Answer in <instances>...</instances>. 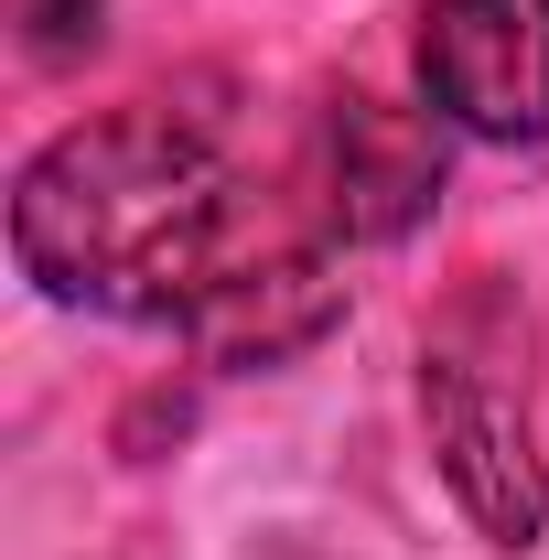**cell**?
Returning a JSON list of instances; mask_svg holds the SVG:
<instances>
[{"label": "cell", "instance_id": "obj_3", "mask_svg": "<svg viewBox=\"0 0 549 560\" xmlns=\"http://www.w3.org/2000/svg\"><path fill=\"white\" fill-rule=\"evenodd\" d=\"M420 108L464 140H549V0H431L410 33Z\"/></svg>", "mask_w": 549, "mask_h": 560}, {"label": "cell", "instance_id": "obj_4", "mask_svg": "<svg viewBox=\"0 0 549 560\" xmlns=\"http://www.w3.org/2000/svg\"><path fill=\"white\" fill-rule=\"evenodd\" d=\"M302 195H313V215L335 226L344 248L410 237L420 215L442 206V119H431V108H388V97H366V86L324 97Z\"/></svg>", "mask_w": 549, "mask_h": 560}, {"label": "cell", "instance_id": "obj_2", "mask_svg": "<svg viewBox=\"0 0 549 560\" xmlns=\"http://www.w3.org/2000/svg\"><path fill=\"white\" fill-rule=\"evenodd\" d=\"M420 431H431L453 506L484 528V550H539L549 464H539V410H528V313L475 291L420 346Z\"/></svg>", "mask_w": 549, "mask_h": 560}, {"label": "cell", "instance_id": "obj_5", "mask_svg": "<svg viewBox=\"0 0 549 560\" xmlns=\"http://www.w3.org/2000/svg\"><path fill=\"white\" fill-rule=\"evenodd\" d=\"M11 33H22L33 66H75V55H97L108 0H11Z\"/></svg>", "mask_w": 549, "mask_h": 560}, {"label": "cell", "instance_id": "obj_1", "mask_svg": "<svg viewBox=\"0 0 549 560\" xmlns=\"http://www.w3.org/2000/svg\"><path fill=\"white\" fill-rule=\"evenodd\" d=\"M324 226L313 195H270L237 173V119L195 86L119 97L97 119L55 130L11 184V259L66 313L173 324L195 335L215 291L259 270L280 237Z\"/></svg>", "mask_w": 549, "mask_h": 560}]
</instances>
